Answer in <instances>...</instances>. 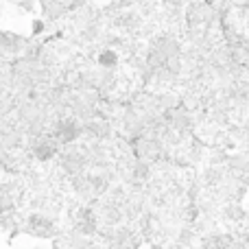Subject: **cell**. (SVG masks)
<instances>
[{"label": "cell", "instance_id": "52a82bcc", "mask_svg": "<svg viewBox=\"0 0 249 249\" xmlns=\"http://www.w3.org/2000/svg\"><path fill=\"white\" fill-rule=\"evenodd\" d=\"M39 2H55V4H61V7H66L70 13H72V0H39Z\"/></svg>", "mask_w": 249, "mask_h": 249}, {"label": "cell", "instance_id": "9c48e42d", "mask_svg": "<svg viewBox=\"0 0 249 249\" xmlns=\"http://www.w3.org/2000/svg\"><path fill=\"white\" fill-rule=\"evenodd\" d=\"M160 249H177V247H160Z\"/></svg>", "mask_w": 249, "mask_h": 249}, {"label": "cell", "instance_id": "3957f363", "mask_svg": "<svg viewBox=\"0 0 249 249\" xmlns=\"http://www.w3.org/2000/svg\"><path fill=\"white\" fill-rule=\"evenodd\" d=\"M26 232L31 236H39V238H51L55 236L57 228H55V221L46 214H31L26 219Z\"/></svg>", "mask_w": 249, "mask_h": 249}, {"label": "cell", "instance_id": "ba28073f", "mask_svg": "<svg viewBox=\"0 0 249 249\" xmlns=\"http://www.w3.org/2000/svg\"><path fill=\"white\" fill-rule=\"evenodd\" d=\"M228 249H249V245H247V243H243L241 238L236 236V238H234V243H232V245H230Z\"/></svg>", "mask_w": 249, "mask_h": 249}, {"label": "cell", "instance_id": "6da1fadb", "mask_svg": "<svg viewBox=\"0 0 249 249\" xmlns=\"http://www.w3.org/2000/svg\"><path fill=\"white\" fill-rule=\"evenodd\" d=\"M31 155L33 160L37 162H51L53 158L59 155V149L61 144L51 136V131H44V133H37V136H31Z\"/></svg>", "mask_w": 249, "mask_h": 249}, {"label": "cell", "instance_id": "277c9868", "mask_svg": "<svg viewBox=\"0 0 249 249\" xmlns=\"http://www.w3.org/2000/svg\"><path fill=\"white\" fill-rule=\"evenodd\" d=\"M118 64H121V55H118V51L116 48H112V46L101 48L99 55H96V66H99V68L116 70Z\"/></svg>", "mask_w": 249, "mask_h": 249}, {"label": "cell", "instance_id": "8992f818", "mask_svg": "<svg viewBox=\"0 0 249 249\" xmlns=\"http://www.w3.org/2000/svg\"><path fill=\"white\" fill-rule=\"evenodd\" d=\"M9 2L16 4V7L20 9V11H24V13H35L39 0H9Z\"/></svg>", "mask_w": 249, "mask_h": 249}, {"label": "cell", "instance_id": "7a4b0ae2", "mask_svg": "<svg viewBox=\"0 0 249 249\" xmlns=\"http://www.w3.org/2000/svg\"><path fill=\"white\" fill-rule=\"evenodd\" d=\"M186 20H188V24L193 29H206L208 24H212L216 20V13L203 0H193L186 7Z\"/></svg>", "mask_w": 249, "mask_h": 249}, {"label": "cell", "instance_id": "5b68a950", "mask_svg": "<svg viewBox=\"0 0 249 249\" xmlns=\"http://www.w3.org/2000/svg\"><path fill=\"white\" fill-rule=\"evenodd\" d=\"M48 29V22L44 20V18H35L33 22H31V37H39V35H44Z\"/></svg>", "mask_w": 249, "mask_h": 249}]
</instances>
